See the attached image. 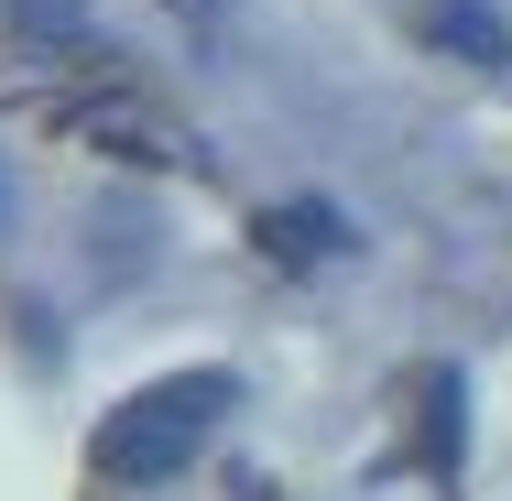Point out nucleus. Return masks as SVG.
Masks as SVG:
<instances>
[{
  "mask_svg": "<svg viewBox=\"0 0 512 501\" xmlns=\"http://www.w3.org/2000/svg\"><path fill=\"white\" fill-rule=\"evenodd\" d=\"M0 218H11V175H0Z\"/></svg>",
  "mask_w": 512,
  "mask_h": 501,
  "instance_id": "39448f33",
  "label": "nucleus"
},
{
  "mask_svg": "<svg viewBox=\"0 0 512 501\" xmlns=\"http://www.w3.org/2000/svg\"><path fill=\"white\" fill-rule=\"evenodd\" d=\"M425 44H458L469 66H502V55H512V33L480 11V0H436V11H425Z\"/></svg>",
  "mask_w": 512,
  "mask_h": 501,
  "instance_id": "7ed1b4c3",
  "label": "nucleus"
},
{
  "mask_svg": "<svg viewBox=\"0 0 512 501\" xmlns=\"http://www.w3.org/2000/svg\"><path fill=\"white\" fill-rule=\"evenodd\" d=\"M11 33L22 44H77L88 33V0H11Z\"/></svg>",
  "mask_w": 512,
  "mask_h": 501,
  "instance_id": "20e7f679",
  "label": "nucleus"
},
{
  "mask_svg": "<svg viewBox=\"0 0 512 501\" xmlns=\"http://www.w3.org/2000/svg\"><path fill=\"white\" fill-rule=\"evenodd\" d=\"M262 251L273 262H327V251H349V218L338 207H273L262 218Z\"/></svg>",
  "mask_w": 512,
  "mask_h": 501,
  "instance_id": "f03ea898",
  "label": "nucleus"
},
{
  "mask_svg": "<svg viewBox=\"0 0 512 501\" xmlns=\"http://www.w3.org/2000/svg\"><path fill=\"white\" fill-rule=\"evenodd\" d=\"M229 403L240 382L197 360V371H164V382H142V393H120L99 414V436H88V469L120 480V491H153V480H175V469H197V447L229 425Z\"/></svg>",
  "mask_w": 512,
  "mask_h": 501,
  "instance_id": "f257e3e1",
  "label": "nucleus"
}]
</instances>
